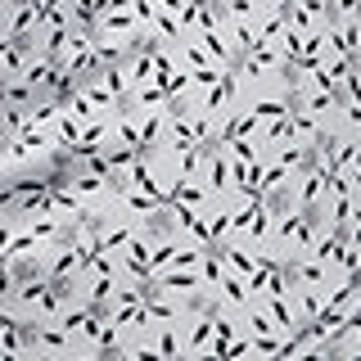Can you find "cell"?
<instances>
[{"mask_svg":"<svg viewBox=\"0 0 361 361\" xmlns=\"http://www.w3.org/2000/svg\"><path fill=\"white\" fill-rule=\"evenodd\" d=\"M195 180L212 190V199H231V154L221 149V145H212V149H199V167H195Z\"/></svg>","mask_w":361,"mask_h":361,"instance_id":"obj_1","label":"cell"},{"mask_svg":"<svg viewBox=\"0 0 361 361\" xmlns=\"http://www.w3.org/2000/svg\"><path fill=\"white\" fill-rule=\"evenodd\" d=\"M45 18V0H14L5 5V45H23Z\"/></svg>","mask_w":361,"mask_h":361,"instance_id":"obj_2","label":"cell"},{"mask_svg":"<svg viewBox=\"0 0 361 361\" xmlns=\"http://www.w3.org/2000/svg\"><path fill=\"white\" fill-rule=\"evenodd\" d=\"M109 208H118L122 217H131V221H154L158 212H163V199H154L149 190H135V185H122V195H118V203H109Z\"/></svg>","mask_w":361,"mask_h":361,"instance_id":"obj_3","label":"cell"},{"mask_svg":"<svg viewBox=\"0 0 361 361\" xmlns=\"http://www.w3.org/2000/svg\"><path fill=\"white\" fill-rule=\"evenodd\" d=\"M109 145H122V149H145V140H140V113H135L131 104H122L118 113H113Z\"/></svg>","mask_w":361,"mask_h":361,"instance_id":"obj_4","label":"cell"},{"mask_svg":"<svg viewBox=\"0 0 361 361\" xmlns=\"http://www.w3.org/2000/svg\"><path fill=\"white\" fill-rule=\"evenodd\" d=\"M172 203H180V208H195V212H208L212 203H221V199H212V190L203 185V180L185 176V180H176V190H172Z\"/></svg>","mask_w":361,"mask_h":361,"instance_id":"obj_5","label":"cell"},{"mask_svg":"<svg viewBox=\"0 0 361 361\" xmlns=\"http://www.w3.org/2000/svg\"><path fill=\"white\" fill-rule=\"evenodd\" d=\"M127 104L135 113H163V109H172V99L163 95V86H158V82H135L131 95H127Z\"/></svg>","mask_w":361,"mask_h":361,"instance_id":"obj_6","label":"cell"},{"mask_svg":"<svg viewBox=\"0 0 361 361\" xmlns=\"http://www.w3.org/2000/svg\"><path fill=\"white\" fill-rule=\"evenodd\" d=\"M0 167H5V176H18V172H27V167H32L18 140H5V158H0Z\"/></svg>","mask_w":361,"mask_h":361,"instance_id":"obj_7","label":"cell"}]
</instances>
